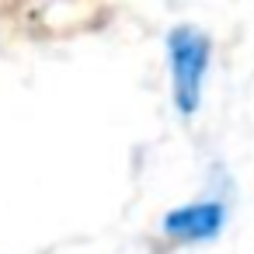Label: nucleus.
I'll return each instance as SVG.
<instances>
[{
  "label": "nucleus",
  "instance_id": "1",
  "mask_svg": "<svg viewBox=\"0 0 254 254\" xmlns=\"http://www.w3.org/2000/svg\"><path fill=\"white\" fill-rule=\"evenodd\" d=\"M212 39L195 25H178L167 32V73H171V98L174 108L191 119L202 105V87L209 73Z\"/></svg>",
  "mask_w": 254,
  "mask_h": 254
},
{
  "label": "nucleus",
  "instance_id": "2",
  "mask_svg": "<svg viewBox=\"0 0 254 254\" xmlns=\"http://www.w3.org/2000/svg\"><path fill=\"white\" fill-rule=\"evenodd\" d=\"M223 223H226V205L219 198H195L164 212L160 233L174 244H209L223 233Z\"/></svg>",
  "mask_w": 254,
  "mask_h": 254
}]
</instances>
